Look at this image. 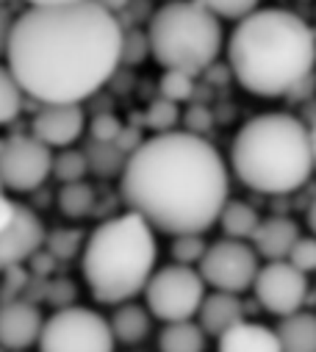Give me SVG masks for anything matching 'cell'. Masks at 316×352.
Listing matches in <instances>:
<instances>
[{
	"label": "cell",
	"mask_w": 316,
	"mask_h": 352,
	"mask_svg": "<svg viewBox=\"0 0 316 352\" xmlns=\"http://www.w3.org/2000/svg\"><path fill=\"white\" fill-rule=\"evenodd\" d=\"M0 3H6V6H9V0H0Z\"/></svg>",
	"instance_id": "cell-42"
},
{
	"label": "cell",
	"mask_w": 316,
	"mask_h": 352,
	"mask_svg": "<svg viewBox=\"0 0 316 352\" xmlns=\"http://www.w3.org/2000/svg\"><path fill=\"white\" fill-rule=\"evenodd\" d=\"M308 131H311V150H313V166H316V122H311Z\"/></svg>",
	"instance_id": "cell-39"
},
{
	"label": "cell",
	"mask_w": 316,
	"mask_h": 352,
	"mask_svg": "<svg viewBox=\"0 0 316 352\" xmlns=\"http://www.w3.org/2000/svg\"><path fill=\"white\" fill-rule=\"evenodd\" d=\"M42 241H45L42 219L31 208L20 206V214H17L14 225L0 230V272L17 270L23 261L34 258L39 252Z\"/></svg>",
	"instance_id": "cell-13"
},
{
	"label": "cell",
	"mask_w": 316,
	"mask_h": 352,
	"mask_svg": "<svg viewBox=\"0 0 316 352\" xmlns=\"http://www.w3.org/2000/svg\"><path fill=\"white\" fill-rule=\"evenodd\" d=\"M245 302L239 294L230 292H211L205 294L200 311H197V324L205 330V336L219 338L222 333H227L230 327H236L239 322H245Z\"/></svg>",
	"instance_id": "cell-16"
},
{
	"label": "cell",
	"mask_w": 316,
	"mask_h": 352,
	"mask_svg": "<svg viewBox=\"0 0 316 352\" xmlns=\"http://www.w3.org/2000/svg\"><path fill=\"white\" fill-rule=\"evenodd\" d=\"M0 352H6V349H3V346H0Z\"/></svg>",
	"instance_id": "cell-44"
},
{
	"label": "cell",
	"mask_w": 316,
	"mask_h": 352,
	"mask_svg": "<svg viewBox=\"0 0 316 352\" xmlns=\"http://www.w3.org/2000/svg\"><path fill=\"white\" fill-rule=\"evenodd\" d=\"M197 270H200L205 286H211L214 292L242 294V292L253 289V283L261 272V263H258V252L253 250L250 241L219 239V241L208 244Z\"/></svg>",
	"instance_id": "cell-9"
},
{
	"label": "cell",
	"mask_w": 316,
	"mask_h": 352,
	"mask_svg": "<svg viewBox=\"0 0 316 352\" xmlns=\"http://www.w3.org/2000/svg\"><path fill=\"white\" fill-rule=\"evenodd\" d=\"M256 300L264 311L275 316H291L305 308L308 302V275L300 272L294 263L289 261H267V267H261L256 283H253Z\"/></svg>",
	"instance_id": "cell-11"
},
{
	"label": "cell",
	"mask_w": 316,
	"mask_h": 352,
	"mask_svg": "<svg viewBox=\"0 0 316 352\" xmlns=\"http://www.w3.org/2000/svg\"><path fill=\"white\" fill-rule=\"evenodd\" d=\"M17 214H20V206L12 197H6L3 192H0V230L12 228L14 219H17Z\"/></svg>",
	"instance_id": "cell-34"
},
{
	"label": "cell",
	"mask_w": 316,
	"mask_h": 352,
	"mask_svg": "<svg viewBox=\"0 0 316 352\" xmlns=\"http://www.w3.org/2000/svg\"><path fill=\"white\" fill-rule=\"evenodd\" d=\"M305 219H308V228H311V233L316 236V195H313V197H311V203H308Z\"/></svg>",
	"instance_id": "cell-36"
},
{
	"label": "cell",
	"mask_w": 316,
	"mask_h": 352,
	"mask_svg": "<svg viewBox=\"0 0 316 352\" xmlns=\"http://www.w3.org/2000/svg\"><path fill=\"white\" fill-rule=\"evenodd\" d=\"M205 250H208V244H205L203 233L172 236V261L175 263H183V267H200Z\"/></svg>",
	"instance_id": "cell-26"
},
{
	"label": "cell",
	"mask_w": 316,
	"mask_h": 352,
	"mask_svg": "<svg viewBox=\"0 0 316 352\" xmlns=\"http://www.w3.org/2000/svg\"><path fill=\"white\" fill-rule=\"evenodd\" d=\"M275 333L283 352H316V311L302 308L291 316H280Z\"/></svg>",
	"instance_id": "cell-18"
},
{
	"label": "cell",
	"mask_w": 316,
	"mask_h": 352,
	"mask_svg": "<svg viewBox=\"0 0 316 352\" xmlns=\"http://www.w3.org/2000/svg\"><path fill=\"white\" fill-rule=\"evenodd\" d=\"M39 352H114L117 338L111 322L92 308L64 305L45 319Z\"/></svg>",
	"instance_id": "cell-7"
},
{
	"label": "cell",
	"mask_w": 316,
	"mask_h": 352,
	"mask_svg": "<svg viewBox=\"0 0 316 352\" xmlns=\"http://www.w3.org/2000/svg\"><path fill=\"white\" fill-rule=\"evenodd\" d=\"M3 144H6V139H0V153H3Z\"/></svg>",
	"instance_id": "cell-41"
},
{
	"label": "cell",
	"mask_w": 316,
	"mask_h": 352,
	"mask_svg": "<svg viewBox=\"0 0 316 352\" xmlns=\"http://www.w3.org/2000/svg\"><path fill=\"white\" fill-rule=\"evenodd\" d=\"M178 120H181L178 103H172V100H167V98L153 100V103L147 106V114H144V122H147L155 133H170V131H175Z\"/></svg>",
	"instance_id": "cell-27"
},
{
	"label": "cell",
	"mask_w": 316,
	"mask_h": 352,
	"mask_svg": "<svg viewBox=\"0 0 316 352\" xmlns=\"http://www.w3.org/2000/svg\"><path fill=\"white\" fill-rule=\"evenodd\" d=\"M230 169L258 195H291L313 175L308 125L286 111H267L247 120L230 144Z\"/></svg>",
	"instance_id": "cell-4"
},
{
	"label": "cell",
	"mask_w": 316,
	"mask_h": 352,
	"mask_svg": "<svg viewBox=\"0 0 316 352\" xmlns=\"http://www.w3.org/2000/svg\"><path fill=\"white\" fill-rule=\"evenodd\" d=\"M203 3L225 20H242L258 9V0H203Z\"/></svg>",
	"instance_id": "cell-30"
},
{
	"label": "cell",
	"mask_w": 316,
	"mask_h": 352,
	"mask_svg": "<svg viewBox=\"0 0 316 352\" xmlns=\"http://www.w3.org/2000/svg\"><path fill=\"white\" fill-rule=\"evenodd\" d=\"M150 319H153V314L147 311V305H136L131 300V302L117 305V311L111 314L109 322H111L117 344H142L150 336V324H153Z\"/></svg>",
	"instance_id": "cell-19"
},
{
	"label": "cell",
	"mask_w": 316,
	"mask_h": 352,
	"mask_svg": "<svg viewBox=\"0 0 316 352\" xmlns=\"http://www.w3.org/2000/svg\"><path fill=\"white\" fill-rule=\"evenodd\" d=\"M122 128L125 125L114 114H98L89 122V136H92V142H117L120 133H122Z\"/></svg>",
	"instance_id": "cell-31"
},
{
	"label": "cell",
	"mask_w": 316,
	"mask_h": 352,
	"mask_svg": "<svg viewBox=\"0 0 316 352\" xmlns=\"http://www.w3.org/2000/svg\"><path fill=\"white\" fill-rule=\"evenodd\" d=\"M189 122H192L189 131H192V133H200V131H205V128L211 125V114H208L205 109H194V111L189 114ZM200 136H203V133H200Z\"/></svg>",
	"instance_id": "cell-35"
},
{
	"label": "cell",
	"mask_w": 316,
	"mask_h": 352,
	"mask_svg": "<svg viewBox=\"0 0 316 352\" xmlns=\"http://www.w3.org/2000/svg\"><path fill=\"white\" fill-rule=\"evenodd\" d=\"M216 352H283V349L275 327L245 319L216 338Z\"/></svg>",
	"instance_id": "cell-17"
},
{
	"label": "cell",
	"mask_w": 316,
	"mask_h": 352,
	"mask_svg": "<svg viewBox=\"0 0 316 352\" xmlns=\"http://www.w3.org/2000/svg\"><path fill=\"white\" fill-rule=\"evenodd\" d=\"M14 14L9 12L6 3H0V56H6L9 50V39H12V31H14Z\"/></svg>",
	"instance_id": "cell-33"
},
{
	"label": "cell",
	"mask_w": 316,
	"mask_h": 352,
	"mask_svg": "<svg viewBox=\"0 0 316 352\" xmlns=\"http://www.w3.org/2000/svg\"><path fill=\"white\" fill-rule=\"evenodd\" d=\"M300 236H302L300 233V225L291 217H267V219H261V225L253 233L250 244L258 252V258L286 261Z\"/></svg>",
	"instance_id": "cell-15"
},
{
	"label": "cell",
	"mask_w": 316,
	"mask_h": 352,
	"mask_svg": "<svg viewBox=\"0 0 316 352\" xmlns=\"http://www.w3.org/2000/svg\"><path fill=\"white\" fill-rule=\"evenodd\" d=\"M164 3H170V0H164Z\"/></svg>",
	"instance_id": "cell-45"
},
{
	"label": "cell",
	"mask_w": 316,
	"mask_h": 352,
	"mask_svg": "<svg viewBox=\"0 0 316 352\" xmlns=\"http://www.w3.org/2000/svg\"><path fill=\"white\" fill-rule=\"evenodd\" d=\"M125 28L98 0L31 6L14 20L6 64L36 103H84L122 64Z\"/></svg>",
	"instance_id": "cell-1"
},
{
	"label": "cell",
	"mask_w": 316,
	"mask_h": 352,
	"mask_svg": "<svg viewBox=\"0 0 316 352\" xmlns=\"http://www.w3.org/2000/svg\"><path fill=\"white\" fill-rule=\"evenodd\" d=\"M84 128H87V114L81 103H42V109L31 120V133L50 150L72 147L81 139Z\"/></svg>",
	"instance_id": "cell-12"
},
{
	"label": "cell",
	"mask_w": 316,
	"mask_h": 352,
	"mask_svg": "<svg viewBox=\"0 0 316 352\" xmlns=\"http://www.w3.org/2000/svg\"><path fill=\"white\" fill-rule=\"evenodd\" d=\"M144 56H150V39H147V31H144V34H139V31L125 34V42H122V61L139 64V61H144Z\"/></svg>",
	"instance_id": "cell-32"
},
{
	"label": "cell",
	"mask_w": 316,
	"mask_h": 352,
	"mask_svg": "<svg viewBox=\"0 0 316 352\" xmlns=\"http://www.w3.org/2000/svg\"><path fill=\"white\" fill-rule=\"evenodd\" d=\"M89 172V158L84 150L64 147L58 155H53V175L61 184H78L84 181Z\"/></svg>",
	"instance_id": "cell-25"
},
{
	"label": "cell",
	"mask_w": 316,
	"mask_h": 352,
	"mask_svg": "<svg viewBox=\"0 0 316 352\" xmlns=\"http://www.w3.org/2000/svg\"><path fill=\"white\" fill-rule=\"evenodd\" d=\"M95 208V189L84 181L78 184H61V192H58V211L69 219H81V217H89Z\"/></svg>",
	"instance_id": "cell-23"
},
{
	"label": "cell",
	"mask_w": 316,
	"mask_h": 352,
	"mask_svg": "<svg viewBox=\"0 0 316 352\" xmlns=\"http://www.w3.org/2000/svg\"><path fill=\"white\" fill-rule=\"evenodd\" d=\"M158 352H205V330L189 322H170L158 336Z\"/></svg>",
	"instance_id": "cell-21"
},
{
	"label": "cell",
	"mask_w": 316,
	"mask_h": 352,
	"mask_svg": "<svg viewBox=\"0 0 316 352\" xmlns=\"http://www.w3.org/2000/svg\"><path fill=\"white\" fill-rule=\"evenodd\" d=\"M158 92H161V98H167L172 103H183L194 95V75L178 72V69H164L161 83H158Z\"/></svg>",
	"instance_id": "cell-28"
},
{
	"label": "cell",
	"mask_w": 316,
	"mask_h": 352,
	"mask_svg": "<svg viewBox=\"0 0 316 352\" xmlns=\"http://www.w3.org/2000/svg\"><path fill=\"white\" fill-rule=\"evenodd\" d=\"M0 192H3V184H0Z\"/></svg>",
	"instance_id": "cell-43"
},
{
	"label": "cell",
	"mask_w": 316,
	"mask_h": 352,
	"mask_svg": "<svg viewBox=\"0 0 316 352\" xmlns=\"http://www.w3.org/2000/svg\"><path fill=\"white\" fill-rule=\"evenodd\" d=\"M258 225H261L258 211L245 200H227L222 214H219V228H222L225 239L250 241L253 233L258 230Z\"/></svg>",
	"instance_id": "cell-20"
},
{
	"label": "cell",
	"mask_w": 316,
	"mask_h": 352,
	"mask_svg": "<svg viewBox=\"0 0 316 352\" xmlns=\"http://www.w3.org/2000/svg\"><path fill=\"white\" fill-rule=\"evenodd\" d=\"M89 158V172L100 175V178H109V175H122L128 153H122L114 142H89V147L84 150Z\"/></svg>",
	"instance_id": "cell-22"
},
{
	"label": "cell",
	"mask_w": 316,
	"mask_h": 352,
	"mask_svg": "<svg viewBox=\"0 0 316 352\" xmlns=\"http://www.w3.org/2000/svg\"><path fill=\"white\" fill-rule=\"evenodd\" d=\"M286 261L294 263V267L305 275L316 272V236H300Z\"/></svg>",
	"instance_id": "cell-29"
},
{
	"label": "cell",
	"mask_w": 316,
	"mask_h": 352,
	"mask_svg": "<svg viewBox=\"0 0 316 352\" xmlns=\"http://www.w3.org/2000/svg\"><path fill=\"white\" fill-rule=\"evenodd\" d=\"M155 261V228L136 211H128L92 230L81 255V272L98 302L122 305L144 292Z\"/></svg>",
	"instance_id": "cell-5"
},
{
	"label": "cell",
	"mask_w": 316,
	"mask_h": 352,
	"mask_svg": "<svg viewBox=\"0 0 316 352\" xmlns=\"http://www.w3.org/2000/svg\"><path fill=\"white\" fill-rule=\"evenodd\" d=\"M42 327L45 319L34 302L12 300L0 305V346L3 349H28L39 341Z\"/></svg>",
	"instance_id": "cell-14"
},
{
	"label": "cell",
	"mask_w": 316,
	"mask_h": 352,
	"mask_svg": "<svg viewBox=\"0 0 316 352\" xmlns=\"http://www.w3.org/2000/svg\"><path fill=\"white\" fill-rule=\"evenodd\" d=\"M53 175V153L34 133H14L0 153V184L9 192H34Z\"/></svg>",
	"instance_id": "cell-10"
},
{
	"label": "cell",
	"mask_w": 316,
	"mask_h": 352,
	"mask_svg": "<svg viewBox=\"0 0 316 352\" xmlns=\"http://www.w3.org/2000/svg\"><path fill=\"white\" fill-rule=\"evenodd\" d=\"M28 6H64V3H81V0H25Z\"/></svg>",
	"instance_id": "cell-38"
},
{
	"label": "cell",
	"mask_w": 316,
	"mask_h": 352,
	"mask_svg": "<svg viewBox=\"0 0 316 352\" xmlns=\"http://www.w3.org/2000/svg\"><path fill=\"white\" fill-rule=\"evenodd\" d=\"M305 308H311V311H316V286L308 292V302H305Z\"/></svg>",
	"instance_id": "cell-40"
},
{
	"label": "cell",
	"mask_w": 316,
	"mask_h": 352,
	"mask_svg": "<svg viewBox=\"0 0 316 352\" xmlns=\"http://www.w3.org/2000/svg\"><path fill=\"white\" fill-rule=\"evenodd\" d=\"M120 192L128 211L144 217L155 230L205 233L227 203V164L200 133H155L128 155Z\"/></svg>",
	"instance_id": "cell-2"
},
{
	"label": "cell",
	"mask_w": 316,
	"mask_h": 352,
	"mask_svg": "<svg viewBox=\"0 0 316 352\" xmlns=\"http://www.w3.org/2000/svg\"><path fill=\"white\" fill-rule=\"evenodd\" d=\"M25 98L28 95L23 92V86L17 83L9 64H0V125H9L20 117Z\"/></svg>",
	"instance_id": "cell-24"
},
{
	"label": "cell",
	"mask_w": 316,
	"mask_h": 352,
	"mask_svg": "<svg viewBox=\"0 0 316 352\" xmlns=\"http://www.w3.org/2000/svg\"><path fill=\"white\" fill-rule=\"evenodd\" d=\"M98 3H100V6H106L109 12L120 14V12H122V9H125V6L131 3V0H98Z\"/></svg>",
	"instance_id": "cell-37"
},
{
	"label": "cell",
	"mask_w": 316,
	"mask_h": 352,
	"mask_svg": "<svg viewBox=\"0 0 316 352\" xmlns=\"http://www.w3.org/2000/svg\"><path fill=\"white\" fill-rule=\"evenodd\" d=\"M230 72L258 98H289L313 75L316 34L289 9H256L236 20L227 42Z\"/></svg>",
	"instance_id": "cell-3"
},
{
	"label": "cell",
	"mask_w": 316,
	"mask_h": 352,
	"mask_svg": "<svg viewBox=\"0 0 316 352\" xmlns=\"http://www.w3.org/2000/svg\"><path fill=\"white\" fill-rule=\"evenodd\" d=\"M144 305L147 311L170 322H189L197 316L203 300H205V280L200 270L183 267V263H170L164 270H155L153 278L144 286Z\"/></svg>",
	"instance_id": "cell-8"
},
{
	"label": "cell",
	"mask_w": 316,
	"mask_h": 352,
	"mask_svg": "<svg viewBox=\"0 0 316 352\" xmlns=\"http://www.w3.org/2000/svg\"><path fill=\"white\" fill-rule=\"evenodd\" d=\"M150 56L164 69L189 75L205 72L222 53V17L203 0H170L147 23Z\"/></svg>",
	"instance_id": "cell-6"
}]
</instances>
